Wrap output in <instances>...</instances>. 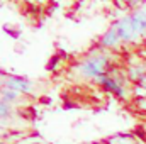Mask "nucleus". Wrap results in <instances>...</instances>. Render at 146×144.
I'll use <instances>...</instances> for the list:
<instances>
[{"label":"nucleus","mask_w":146,"mask_h":144,"mask_svg":"<svg viewBox=\"0 0 146 144\" xmlns=\"http://www.w3.org/2000/svg\"><path fill=\"white\" fill-rule=\"evenodd\" d=\"M112 66L110 63V54L104 49H97L88 53L83 59H80L75 66L73 71L78 73V76H82L83 80H97L100 75L109 71V68Z\"/></svg>","instance_id":"1"},{"label":"nucleus","mask_w":146,"mask_h":144,"mask_svg":"<svg viewBox=\"0 0 146 144\" xmlns=\"http://www.w3.org/2000/svg\"><path fill=\"white\" fill-rule=\"evenodd\" d=\"M112 27L117 31V34L121 36V39H122L124 44H136V42H139V41L143 39V37L138 34V31L134 29L133 20H131L129 15H124V17L117 19V20L112 24Z\"/></svg>","instance_id":"2"},{"label":"nucleus","mask_w":146,"mask_h":144,"mask_svg":"<svg viewBox=\"0 0 146 144\" xmlns=\"http://www.w3.org/2000/svg\"><path fill=\"white\" fill-rule=\"evenodd\" d=\"M95 83L97 85H100L106 92H109L112 95H115L117 98H127L129 97V93H131V90L127 88V87H122L121 83H117L112 76H110L109 73H104V75H100L97 80H95Z\"/></svg>","instance_id":"3"},{"label":"nucleus","mask_w":146,"mask_h":144,"mask_svg":"<svg viewBox=\"0 0 146 144\" xmlns=\"http://www.w3.org/2000/svg\"><path fill=\"white\" fill-rule=\"evenodd\" d=\"M5 88H10V90L17 92L19 95H33L34 93V83L31 80H27L26 76H17V75L7 76Z\"/></svg>","instance_id":"4"},{"label":"nucleus","mask_w":146,"mask_h":144,"mask_svg":"<svg viewBox=\"0 0 146 144\" xmlns=\"http://www.w3.org/2000/svg\"><path fill=\"white\" fill-rule=\"evenodd\" d=\"M122 44H124L122 39H121V36L117 34V31H115L114 27H109V29L104 32V36L99 39V46H100L104 51H117Z\"/></svg>","instance_id":"5"},{"label":"nucleus","mask_w":146,"mask_h":144,"mask_svg":"<svg viewBox=\"0 0 146 144\" xmlns=\"http://www.w3.org/2000/svg\"><path fill=\"white\" fill-rule=\"evenodd\" d=\"M134 29L138 31V34L141 37H146V5H141L138 9H134L129 14Z\"/></svg>","instance_id":"6"},{"label":"nucleus","mask_w":146,"mask_h":144,"mask_svg":"<svg viewBox=\"0 0 146 144\" xmlns=\"http://www.w3.org/2000/svg\"><path fill=\"white\" fill-rule=\"evenodd\" d=\"M126 75H127V80L134 85L139 83V80L146 75V63H133L127 66L126 70Z\"/></svg>","instance_id":"7"},{"label":"nucleus","mask_w":146,"mask_h":144,"mask_svg":"<svg viewBox=\"0 0 146 144\" xmlns=\"http://www.w3.org/2000/svg\"><path fill=\"white\" fill-rule=\"evenodd\" d=\"M106 144H141L133 134H115L106 139Z\"/></svg>","instance_id":"8"},{"label":"nucleus","mask_w":146,"mask_h":144,"mask_svg":"<svg viewBox=\"0 0 146 144\" xmlns=\"http://www.w3.org/2000/svg\"><path fill=\"white\" fill-rule=\"evenodd\" d=\"M19 93L17 92H14V90H10V88H0V100H3V102H7V104H14L15 100H19Z\"/></svg>","instance_id":"9"},{"label":"nucleus","mask_w":146,"mask_h":144,"mask_svg":"<svg viewBox=\"0 0 146 144\" xmlns=\"http://www.w3.org/2000/svg\"><path fill=\"white\" fill-rule=\"evenodd\" d=\"M114 2L119 9H133V10L145 5V0H114Z\"/></svg>","instance_id":"10"},{"label":"nucleus","mask_w":146,"mask_h":144,"mask_svg":"<svg viewBox=\"0 0 146 144\" xmlns=\"http://www.w3.org/2000/svg\"><path fill=\"white\" fill-rule=\"evenodd\" d=\"M10 115H12V104H7V102L0 100V120L9 119Z\"/></svg>","instance_id":"11"},{"label":"nucleus","mask_w":146,"mask_h":144,"mask_svg":"<svg viewBox=\"0 0 146 144\" xmlns=\"http://www.w3.org/2000/svg\"><path fill=\"white\" fill-rule=\"evenodd\" d=\"M134 105H136V108H138L139 112H145L146 114V95H143V97H136Z\"/></svg>","instance_id":"12"},{"label":"nucleus","mask_w":146,"mask_h":144,"mask_svg":"<svg viewBox=\"0 0 146 144\" xmlns=\"http://www.w3.org/2000/svg\"><path fill=\"white\" fill-rule=\"evenodd\" d=\"M58 59H60V56H53V58H51V61H49V65H48V70H49V71H53V70L56 68Z\"/></svg>","instance_id":"13"},{"label":"nucleus","mask_w":146,"mask_h":144,"mask_svg":"<svg viewBox=\"0 0 146 144\" xmlns=\"http://www.w3.org/2000/svg\"><path fill=\"white\" fill-rule=\"evenodd\" d=\"M5 80H7V76H5L3 73H0V88L5 87Z\"/></svg>","instance_id":"14"},{"label":"nucleus","mask_w":146,"mask_h":144,"mask_svg":"<svg viewBox=\"0 0 146 144\" xmlns=\"http://www.w3.org/2000/svg\"><path fill=\"white\" fill-rule=\"evenodd\" d=\"M138 85H139L141 88H145V90H146V75L141 78V80H139V83H138Z\"/></svg>","instance_id":"15"},{"label":"nucleus","mask_w":146,"mask_h":144,"mask_svg":"<svg viewBox=\"0 0 146 144\" xmlns=\"http://www.w3.org/2000/svg\"><path fill=\"white\" fill-rule=\"evenodd\" d=\"M31 144H42V143H31Z\"/></svg>","instance_id":"16"},{"label":"nucleus","mask_w":146,"mask_h":144,"mask_svg":"<svg viewBox=\"0 0 146 144\" xmlns=\"http://www.w3.org/2000/svg\"><path fill=\"white\" fill-rule=\"evenodd\" d=\"M143 127H145V131H146V124H145V126H143Z\"/></svg>","instance_id":"17"},{"label":"nucleus","mask_w":146,"mask_h":144,"mask_svg":"<svg viewBox=\"0 0 146 144\" xmlns=\"http://www.w3.org/2000/svg\"><path fill=\"white\" fill-rule=\"evenodd\" d=\"M88 144H97V143H88Z\"/></svg>","instance_id":"18"},{"label":"nucleus","mask_w":146,"mask_h":144,"mask_svg":"<svg viewBox=\"0 0 146 144\" xmlns=\"http://www.w3.org/2000/svg\"><path fill=\"white\" fill-rule=\"evenodd\" d=\"M0 144H3V143H0Z\"/></svg>","instance_id":"19"}]
</instances>
